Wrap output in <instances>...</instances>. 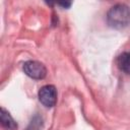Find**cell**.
<instances>
[{"mask_svg":"<svg viewBox=\"0 0 130 130\" xmlns=\"http://www.w3.org/2000/svg\"><path fill=\"white\" fill-rule=\"evenodd\" d=\"M108 23L115 28H123L130 23V8L125 4H116L107 14Z\"/></svg>","mask_w":130,"mask_h":130,"instance_id":"1","label":"cell"},{"mask_svg":"<svg viewBox=\"0 0 130 130\" xmlns=\"http://www.w3.org/2000/svg\"><path fill=\"white\" fill-rule=\"evenodd\" d=\"M24 73L32 79H43L47 74V69L41 62L27 61L23 64Z\"/></svg>","mask_w":130,"mask_h":130,"instance_id":"2","label":"cell"},{"mask_svg":"<svg viewBox=\"0 0 130 130\" xmlns=\"http://www.w3.org/2000/svg\"><path fill=\"white\" fill-rule=\"evenodd\" d=\"M39 100L44 106L48 108L55 106L57 102V90L55 86L48 84L41 87L39 90Z\"/></svg>","mask_w":130,"mask_h":130,"instance_id":"3","label":"cell"},{"mask_svg":"<svg viewBox=\"0 0 130 130\" xmlns=\"http://www.w3.org/2000/svg\"><path fill=\"white\" fill-rule=\"evenodd\" d=\"M0 121L2 127L5 128L6 130H15L17 128L16 122L4 108H1L0 110Z\"/></svg>","mask_w":130,"mask_h":130,"instance_id":"4","label":"cell"},{"mask_svg":"<svg viewBox=\"0 0 130 130\" xmlns=\"http://www.w3.org/2000/svg\"><path fill=\"white\" fill-rule=\"evenodd\" d=\"M118 66L122 71L130 74V53H123L119 56Z\"/></svg>","mask_w":130,"mask_h":130,"instance_id":"5","label":"cell"},{"mask_svg":"<svg viewBox=\"0 0 130 130\" xmlns=\"http://www.w3.org/2000/svg\"><path fill=\"white\" fill-rule=\"evenodd\" d=\"M42 126H43V120H42V118L39 117V116H36L30 121V123H29V125L27 127V130H41Z\"/></svg>","mask_w":130,"mask_h":130,"instance_id":"6","label":"cell"},{"mask_svg":"<svg viewBox=\"0 0 130 130\" xmlns=\"http://www.w3.org/2000/svg\"><path fill=\"white\" fill-rule=\"evenodd\" d=\"M58 5H60V6H62V7L67 8V7H69V6L71 5V2H59V3H58Z\"/></svg>","mask_w":130,"mask_h":130,"instance_id":"7","label":"cell"}]
</instances>
